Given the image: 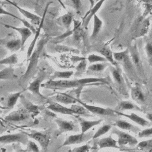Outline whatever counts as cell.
<instances>
[{
	"instance_id": "1",
	"label": "cell",
	"mask_w": 152,
	"mask_h": 152,
	"mask_svg": "<svg viewBox=\"0 0 152 152\" xmlns=\"http://www.w3.org/2000/svg\"><path fill=\"white\" fill-rule=\"evenodd\" d=\"M50 39L49 37L45 36L44 37H42L41 40H40L36 45V48L31 53L29 61V63L27 68V70L26 72L22 75V77L20 78L19 83L21 85L23 84H24L35 73V71L36 69V68L37 66L39 59L40 56V53L44 48V46L46 45L48 40ZM28 58V59H29Z\"/></svg>"
},
{
	"instance_id": "2",
	"label": "cell",
	"mask_w": 152,
	"mask_h": 152,
	"mask_svg": "<svg viewBox=\"0 0 152 152\" xmlns=\"http://www.w3.org/2000/svg\"><path fill=\"white\" fill-rule=\"evenodd\" d=\"M86 78H80L76 80H49L44 84H42V87L50 89H65L73 87H78L80 86H86Z\"/></svg>"
},
{
	"instance_id": "3",
	"label": "cell",
	"mask_w": 152,
	"mask_h": 152,
	"mask_svg": "<svg viewBox=\"0 0 152 152\" xmlns=\"http://www.w3.org/2000/svg\"><path fill=\"white\" fill-rule=\"evenodd\" d=\"M113 58L118 63L123 66L125 71L130 78L132 79L136 78L137 72L131 60L128 48L122 52H114Z\"/></svg>"
},
{
	"instance_id": "4",
	"label": "cell",
	"mask_w": 152,
	"mask_h": 152,
	"mask_svg": "<svg viewBox=\"0 0 152 152\" xmlns=\"http://www.w3.org/2000/svg\"><path fill=\"white\" fill-rule=\"evenodd\" d=\"M112 134H114L118 136V144L119 147L129 145L130 146H135L138 144L137 139L132 135L119 130L116 128H112Z\"/></svg>"
},
{
	"instance_id": "5",
	"label": "cell",
	"mask_w": 152,
	"mask_h": 152,
	"mask_svg": "<svg viewBox=\"0 0 152 152\" xmlns=\"http://www.w3.org/2000/svg\"><path fill=\"white\" fill-rule=\"evenodd\" d=\"M77 101L80 104H82L84 107H85L86 109H87L90 113L93 114L100 115V116H114L116 115V113H115L114 109L88 104L81 101L77 98Z\"/></svg>"
},
{
	"instance_id": "6",
	"label": "cell",
	"mask_w": 152,
	"mask_h": 152,
	"mask_svg": "<svg viewBox=\"0 0 152 152\" xmlns=\"http://www.w3.org/2000/svg\"><path fill=\"white\" fill-rule=\"evenodd\" d=\"M93 134H94L93 132H89L88 133L81 132L80 134L71 135L66 138V139L64 141L60 147L69 145L81 144L82 142H86L90 139L92 138Z\"/></svg>"
},
{
	"instance_id": "7",
	"label": "cell",
	"mask_w": 152,
	"mask_h": 152,
	"mask_svg": "<svg viewBox=\"0 0 152 152\" xmlns=\"http://www.w3.org/2000/svg\"><path fill=\"white\" fill-rule=\"evenodd\" d=\"M28 137L27 135L23 132L4 135L0 136V143L21 142L24 145H27L28 141Z\"/></svg>"
},
{
	"instance_id": "8",
	"label": "cell",
	"mask_w": 152,
	"mask_h": 152,
	"mask_svg": "<svg viewBox=\"0 0 152 152\" xmlns=\"http://www.w3.org/2000/svg\"><path fill=\"white\" fill-rule=\"evenodd\" d=\"M129 53L132 61V63L135 66V68L137 71L138 75L140 77H144V70L142 66V63L141 60L140 54L138 53L137 46H132L128 48Z\"/></svg>"
},
{
	"instance_id": "9",
	"label": "cell",
	"mask_w": 152,
	"mask_h": 152,
	"mask_svg": "<svg viewBox=\"0 0 152 152\" xmlns=\"http://www.w3.org/2000/svg\"><path fill=\"white\" fill-rule=\"evenodd\" d=\"M4 1H5L7 3L12 5L15 8H17V10L23 15H24L27 19L30 20L31 23L32 24H34V25H36V26H39L40 24L41 20H42V17H40V16L37 15V14H33V13L31 12L30 11H28V10H26L24 8H21L17 4H16L15 2L12 1L11 0H4Z\"/></svg>"
},
{
	"instance_id": "10",
	"label": "cell",
	"mask_w": 152,
	"mask_h": 152,
	"mask_svg": "<svg viewBox=\"0 0 152 152\" xmlns=\"http://www.w3.org/2000/svg\"><path fill=\"white\" fill-rule=\"evenodd\" d=\"M150 21L148 19H141L137 24L132 32V39H137L144 36L148 31Z\"/></svg>"
},
{
	"instance_id": "11",
	"label": "cell",
	"mask_w": 152,
	"mask_h": 152,
	"mask_svg": "<svg viewBox=\"0 0 152 152\" xmlns=\"http://www.w3.org/2000/svg\"><path fill=\"white\" fill-rule=\"evenodd\" d=\"M93 50L99 53L102 56H104L107 59V62H109L113 66L116 67L118 66V63L113 58V53L108 46L105 45L95 46L93 48Z\"/></svg>"
},
{
	"instance_id": "12",
	"label": "cell",
	"mask_w": 152,
	"mask_h": 152,
	"mask_svg": "<svg viewBox=\"0 0 152 152\" xmlns=\"http://www.w3.org/2000/svg\"><path fill=\"white\" fill-rule=\"evenodd\" d=\"M52 2H50L49 3H48L46 4V6L45 7V11L43 12V15H42V20H41V21H40V24L38 26V28L36 29V33H34V37L33 39V40L31 41L28 48V50H27V59H28L31 53H33V50H34V47H35V45H36V43L37 42V40L39 37V36H40V31H41V29L42 28V26H43V22H44V20L45 19V15H46V14L47 12V11H48V8L49 7V5L51 4Z\"/></svg>"
},
{
	"instance_id": "13",
	"label": "cell",
	"mask_w": 152,
	"mask_h": 152,
	"mask_svg": "<svg viewBox=\"0 0 152 152\" xmlns=\"http://www.w3.org/2000/svg\"><path fill=\"white\" fill-rule=\"evenodd\" d=\"M46 76L47 74L46 72H42L33 82L30 84L27 89L32 92L34 95L41 98L45 99V97L40 92V87L42 81L46 78Z\"/></svg>"
},
{
	"instance_id": "14",
	"label": "cell",
	"mask_w": 152,
	"mask_h": 152,
	"mask_svg": "<svg viewBox=\"0 0 152 152\" xmlns=\"http://www.w3.org/2000/svg\"><path fill=\"white\" fill-rule=\"evenodd\" d=\"M1 24H2V25H3L5 27L7 28H11L13 29L15 31H17V32H18L21 36V43H22V48L24 47L26 41L27 40V39H28V37L30 36H31L33 32L32 31L28 28L27 27H16V26H14L12 25H10V24H7L5 23H0Z\"/></svg>"
},
{
	"instance_id": "15",
	"label": "cell",
	"mask_w": 152,
	"mask_h": 152,
	"mask_svg": "<svg viewBox=\"0 0 152 152\" xmlns=\"http://www.w3.org/2000/svg\"><path fill=\"white\" fill-rule=\"evenodd\" d=\"M115 112L116 113V115H121L122 116L127 118L129 119H130L131 121L135 122V124H137L139 125H141L143 127L150 126L152 125V123L151 122H150L149 121L146 120L145 119L140 116L139 115H137L134 113H131L130 114H127V113H123L122 112H119V111H116V110H115Z\"/></svg>"
},
{
	"instance_id": "16",
	"label": "cell",
	"mask_w": 152,
	"mask_h": 152,
	"mask_svg": "<svg viewBox=\"0 0 152 152\" xmlns=\"http://www.w3.org/2000/svg\"><path fill=\"white\" fill-rule=\"evenodd\" d=\"M48 109L53 111L55 113H59L64 115H75V112L70 107H67L64 106L58 102H54L52 100L49 101V106L47 107Z\"/></svg>"
},
{
	"instance_id": "17",
	"label": "cell",
	"mask_w": 152,
	"mask_h": 152,
	"mask_svg": "<svg viewBox=\"0 0 152 152\" xmlns=\"http://www.w3.org/2000/svg\"><path fill=\"white\" fill-rule=\"evenodd\" d=\"M30 116V112L26 109H20L10 113L5 119L8 121L18 122L28 119Z\"/></svg>"
},
{
	"instance_id": "18",
	"label": "cell",
	"mask_w": 152,
	"mask_h": 152,
	"mask_svg": "<svg viewBox=\"0 0 152 152\" xmlns=\"http://www.w3.org/2000/svg\"><path fill=\"white\" fill-rule=\"evenodd\" d=\"M55 122L56 123L59 128L57 132V135H59L65 132L76 131V125L72 122L63 120L61 118L55 119Z\"/></svg>"
},
{
	"instance_id": "19",
	"label": "cell",
	"mask_w": 152,
	"mask_h": 152,
	"mask_svg": "<svg viewBox=\"0 0 152 152\" xmlns=\"http://www.w3.org/2000/svg\"><path fill=\"white\" fill-rule=\"evenodd\" d=\"M0 44L4 46L10 51L17 52L22 48L21 39L12 38L11 39H0Z\"/></svg>"
},
{
	"instance_id": "20",
	"label": "cell",
	"mask_w": 152,
	"mask_h": 152,
	"mask_svg": "<svg viewBox=\"0 0 152 152\" xmlns=\"http://www.w3.org/2000/svg\"><path fill=\"white\" fill-rule=\"evenodd\" d=\"M110 69L114 81L118 86H119V88L122 90L124 93H126V86L124 82V79L122 76L120 70L118 67L114 66L113 65L110 66Z\"/></svg>"
},
{
	"instance_id": "21",
	"label": "cell",
	"mask_w": 152,
	"mask_h": 152,
	"mask_svg": "<svg viewBox=\"0 0 152 152\" xmlns=\"http://www.w3.org/2000/svg\"><path fill=\"white\" fill-rule=\"evenodd\" d=\"M27 136L36 141H37L41 145L43 149H46L49 142V137L47 134L40 132L34 131L31 133H26Z\"/></svg>"
},
{
	"instance_id": "22",
	"label": "cell",
	"mask_w": 152,
	"mask_h": 152,
	"mask_svg": "<svg viewBox=\"0 0 152 152\" xmlns=\"http://www.w3.org/2000/svg\"><path fill=\"white\" fill-rule=\"evenodd\" d=\"M106 0H99L90 10L89 11H88L87 15L85 16L84 19L83 20V27L84 28H87L91 19L92 18V17H93L94 15L96 14V12L99 11V10L100 8V7H102V5H103V4L104 3V2Z\"/></svg>"
},
{
	"instance_id": "23",
	"label": "cell",
	"mask_w": 152,
	"mask_h": 152,
	"mask_svg": "<svg viewBox=\"0 0 152 152\" xmlns=\"http://www.w3.org/2000/svg\"><path fill=\"white\" fill-rule=\"evenodd\" d=\"M113 125L121 129L128 131L134 132V134H138L141 131L138 126H135L124 120H118L115 122Z\"/></svg>"
},
{
	"instance_id": "24",
	"label": "cell",
	"mask_w": 152,
	"mask_h": 152,
	"mask_svg": "<svg viewBox=\"0 0 152 152\" xmlns=\"http://www.w3.org/2000/svg\"><path fill=\"white\" fill-rule=\"evenodd\" d=\"M117 141L114 140L111 135L100 139L97 142V145L99 148H119L117 145Z\"/></svg>"
},
{
	"instance_id": "25",
	"label": "cell",
	"mask_w": 152,
	"mask_h": 152,
	"mask_svg": "<svg viewBox=\"0 0 152 152\" xmlns=\"http://www.w3.org/2000/svg\"><path fill=\"white\" fill-rule=\"evenodd\" d=\"M114 110L119 112H123L124 110H128L141 111V109L138 106H137L136 104H135L134 103L129 101L120 102Z\"/></svg>"
},
{
	"instance_id": "26",
	"label": "cell",
	"mask_w": 152,
	"mask_h": 152,
	"mask_svg": "<svg viewBox=\"0 0 152 152\" xmlns=\"http://www.w3.org/2000/svg\"><path fill=\"white\" fill-rule=\"evenodd\" d=\"M74 16L72 12H68L66 14L60 16L56 19L57 22L61 26H63L66 30L69 29L71 24L73 21Z\"/></svg>"
},
{
	"instance_id": "27",
	"label": "cell",
	"mask_w": 152,
	"mask_h": 152,
	"mask_svg": "<svg viewBox=\"0 0 152 152\" xmlns=\"http://www.w3.org/2000/svg\"><path fill=\"white\" fill-rule=\"evenodd\" d=\"M54 99L56 100V102L64 103L65 104H74L77 102V98H75L70 95L64 93H58L55 97Z\"/></svg>"
},
{
	"instance_id": "28",
	"label": "cell",
	"mask_w": 152,
	"mask_h": 152,
	"mask_svg": "<svg viewBox=\"0 0 152 152\" xmlns=\"http://www.w3.org/2000/svg\"><path fill=\"white\" fill-rule=\"evenodd\" d=\"M103 121L102 119H98L95 121H87L84 119H80V125L82 133L87 132L93 126L100 124Z\"/></svg>"
},
{
	"instance_id": "29",
	"label": "cell",
	"mask_w": 152,
	"mask_h": 152,
	"mask_svg": "<svg viewBox=\"0 0 152 152\" xmlns=\"http://www.w3.org/2000/svg\"><path fill=\"white\" fill-rule=\"evenodd\" d=\"M131 96L132 100L137 103H143L145 101V96L141 88L138 86L131 88Z\"/></svg>"
},
{
	"instance_id": "30",
	"label": "cell",
	"mask_w": 152,
	"mask_h": 152,
	"mask_svg": "<svg viewBox=\"0 0 152 152\" xmlns=\"http://www.w3.org/2000/svg\"><path fill=\"white\" fill-rule=\"evenodd\" d=\"M93 20H94V24H93V31L90 36L91 39H94L95 37H97V36L100 33L103 26L102 20L96 14L94 15Z\"/></svg>"
},
{
	"instance_id": "31",
	"label": "cell",
	"mask_w": 152,
	"mask_h": 152,
	"mask_svg": "<svg viewBox=\"0 0 152 152\" xmlns=\"http://www.w3.org/2000/svg\"><path fill=\"white\" fill-rule=\"evenodd\" d=\"M20 101L23 104L25 109H26L30 113H37L39 112V109L38 106H36L28 102L22 94L20 96Z\"/></svg>"
},
{
	"instance_id": "32",
	"label": "cell",
	"mask_w": 152,
	"mask_h": 152,
	"mask_svg": "<svg viewBox=\"0 0 152 152\" xmlns=\"http://www.w3.org/2000/svg\"><path fill=\"white\" fill-rule=\"evenodd\" d=\"M14 78V70L12 67H7L0 71V80H12Z\"/></svg>"
},
{
	"instance_id": "33",
	"label": "cell",
	"mask_w": 152,
	"mask_h": 152,
	"mask_svg": "<svg viewBox=\"0 0 152 152\" xmlns=\"http://www.w3.org/2000/svg\"><path fill=\"white\" fill-rule=\"evenodd\" d=\"M108 65L109 64L107 62L93 64L88 67V71L95 72H103Z\"/></svg>"
},
{
	"instance_id": "34",
	"label": "cell",
	"mask_w": 152,
	"mask_h": 152,
	"mask_svg": "<svg viewBox=\"0 0 152 152\" xmlns=\"http://www.w3.org/2000/svg\"><path fill=\"white\" fill-rule=\"evenodd\" d=\"M74 74L72 71H55L53 73L52 80H55L56 78H61V79H68Z\"/></svg>"
},
{
	"instance_id": "35",
	"label": "cell",
	"mask_w": 152,
	"mask_h": 152,
	"mask_svg": "<svg viewBox=\"0 0 152 152\" xmlns=\"http://www.w3.org/2000/svg\"><path fill=\"white\" fill-rule=\"evenodd\" d=\"M23 91H20L17 93H15L13 94H11L9 96L8 100H7V107L10 109L13 108L15 104H16V102L18 98L20 97V96L21 95Z\"/></svg>"
},
{
	"instance_id": "36",
	"label": "cell",
	"mask_w": 152,
	"mask_h": 152,
	"mask_svg": "<svg viewBox=\"0 0 152 152\" xmlns=\"http://www.w3.org/2000/svg\"><path fill=\"white\" fill-rule=\"evenodd\" d=\"M137 149L143 151H152V139L144 140L140 142L136 145Z\"/></svg>"
},
{
	"instance_id": "37",
	"label": "cell",
	"mask_w": 152,
	"mask_h": 152,
	"mask_svg": "<svg viewBox=\"0 0 152 152\" xmlns=\"http://www.w3.org/2000/svg\"><path fill=\"white\" fill-rule=\"evenodd\" d=\"M112 129V125L110 124H105L100 127L97 131L93 134L92 138L96 139L103 135H104L107 132H109Z\"/></svg>"
},
{
	"instance_id": "38",
	"label": "cell",
	"mask_w": 152,
	"mask_h": 152,
	"mask_svg": "<svg viewBox=\"0 0 152 152\" xmlns=\"http://www.w3.org/2000/svg\"><path fill=\"white\" fill-rule=\"evenodd\" d=\"M71 108L75 112L76 115H80L84 116H90V112L86 109L82 104H72Z\"/></svg>"
},
{
	"instance_id": "39",
	"label": "cell",
	"mask_w": 152,
	"mask_h": 152,
	"mask_svg": "<svg viewBox=\"0 0 152 152\" xmlns=\"http://www.w3.org/2000/svg\"><path fill=\"white\" fill-rule=\"evenodd\" d=\"M67 5L72 7L77 13H80L82 8L81 0H65Z\"/></svg>"
},
{
	"instance_id": "40",
	"label": "cell",
	"mask_w": 152,
	"mask_h": 152,
	"mask_svg": "<svg viewBox=\"0 0 152 152\" xmlns=\"http://www.w3.org/2000/svg\"><path fill=\"white\" fill-rule=\"evenodd\" d=\"M18 62V56L16 53H13L11 55L0 60V65H13Z\"/></svg>"
},
{
	"instance_id": "41",
	"label": "cell",
	"mask_w": 152,
	"mask_h": 152,
	"mask_svg": "<svg viewBox=\"0 0 152 152\" xmlns=\"http://www.w3.org/2000/svg\"><path fill=\"white\" fill-rule=\"evenodd\" d=\"M87 61L90 63H95V62H107V59L103 56H100L95 54H91L88 55L87 58Z\"/></svg>"
},
{
	"instance_id": "42",
	"label": "cell",
	"mask_w": 152,
	"mask_h": 152,
	"mask_svg": "<svg viewBox=\"0 0 152 152\" xmlns=\"http://www.w3.org/2000/svg\"><path fill=\"white\" fill-rule=\"evenodd\" d=\"M147 58L150 66H152V44L148 43L145 47Z\"/></svg>"
},
{
	"instance_id": "43",
	"label": "cell",
	"mask_w": 152,
	"mask_h": 152,
	"mask_svg": "<svg viewBox=\"0 0 152 152\" xmlns=\"http://www.w3.org/2000/svg\"><path fill=\"white\" fill-rule=\"evenodd\" d=\"M137 134L139 138H148L152 137V127L141 130Z\"/></svg>"
},
{
	"instance_id": "44",
	"label": "cell",
	"mask_w": 152,
	"mask_h": 152,
	"mask_svg": "<svg viewBox=\"0 0 152 152\" xmlns=\"http://www.w3.org/2000/svg\"><path fill=\"white\" fill-rule=\"evenodd\" d=\"M86 65H87V61H86V58L80 61V64L76 67L77 72H78V74H82L83 72H84L86 69Z\"/></svg>"
},
{
	"instance_id": "45",
	"label": "cell",
	"mask_w": 152,
	"mask_h": 152,
	"mask_svg": "<svg viewBox=\"0 0 152 152\" xmlns=\"http://www.w3.org/2000/svg\"><path fill=\"white\" fill-rule=\"evenodd\" d=\"M145 6V10L144 11L142 17H145L152 10V0H142Z\"/></svg>"
},
{
	"instance_id": "46",
	"label": "cell",
	"mask_w": 152,
	"mask_h": 152,
	"mask_svg": "<svg viewBox=\"0 0 152 152\" xmlns=\"http://www.w3.org/2000/svg\"><path fill=\"white\" fill-rule=\"evenodd\" d=\"M0 15H8V16H10V17H11L12 18H14L17 20H20V21H21L22 18L17 17V15H15V14L8 11L7 10H6L1 5H0Z\"/></svg>"
},
{
	"instance_id": "47",
	"label": "cell",
	"mask_w": 152,
	"mask_h": 152,
	"mask_svg": "<svg viewBox=\"0 0 152 152\" xmlns=\"http://www.w3.org/2000/svg\"><path fill=\"white\" fill-rule=\"evenodd\" d=\"M91 147L88 145V144H85L83 145H81L80 147H76L75 148H73L72 150V151H75V152H78V151H81V152H84V151H89V150L90 149Z\"/></svg>"
},
{
	"instance_id": "48",
	"label": "cell",
	"mask_w": 152,
	"mask_h": 152,
	"mask_svg": "<svg viewBox=\"0 0 152 152\" xmlns=\"http://www.w3.org/2000/svg\"><path fill=\"white\" fill-rule=\"evenodd\" d=\"M27 148L28 150L29 151H39V149L37 145V144L34 142L33 141H28L27 143Z\"/></svg>"
},
{
	"instance_id": "49",
	"label": "cell",
	"mask_w": 152,
	"mask_h": 152,
	"mask_svg": "<svg viewBox=\"0 0 152 152\" xmlns=\"http://www.w3.org/2000/svg\"><path fill=\"white\" fill-rule=\"evenodd\" d=\"M146 118L150 122L152 123V113H148L146 115Z\"/></svg>"
}]
</instances>
